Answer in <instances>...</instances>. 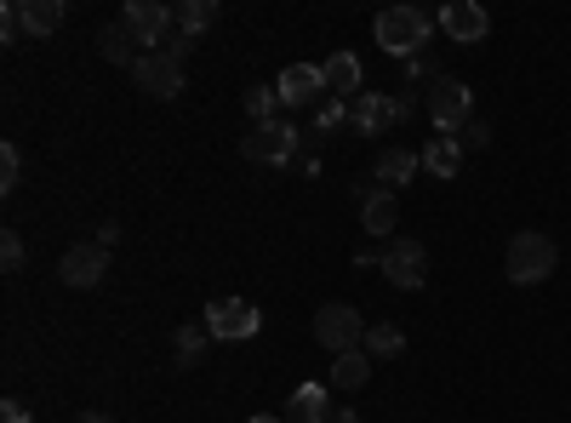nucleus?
Here are the masks:
<instances>
[{"label": "nucleus", "instance_id": "nucleus-14", "mask_svg": "<svg viewBox=\"0 0 571 423\" xmlns=\"http://www.w3.org/2000/svg\"><path fill=\"white\" fill-rule=\"evenodd\" d=\"M355 201H360V223H366V235H378L383 246L394 241V230H400V201H394V194L389 189H360L355 194Z\"/></svg>", "mask_w": 571, "mask_h": 423}, {"label": "nucleus", "instance_id": "nucleus-9", "mask_svg": "<svg viewBox=\"0 0 571 423\" xmlns=\"http://www.w3.org/2000/svg\"><path fill=\"white\" fill-rule=\"evenodd\" d=\"M434 29H446V41H457V46H480L491 35V18H486L480 0H446V7L434 12Z\"/></svg>", "mask_w": 571, "mask_h": 423}, {"label": "nucleus", "instance_id": "nucleus-13", "mask_svg": "<svg viewBox=\"0 0 571 423\" xmlns=\"http://www.w3.org/2000/svg\"><path fill=\"white\" fill-rule=\"evenodd\" d=\"M131 81H138V92H149V97H178L183 92V63L166 57V52H144L131 63Z\"/></svg>", "mask_w": 571, "mask_h": 423}, {"label": "nucleus", "instance_id": "nucleus-6", "mask_svg": "<svg viewBox=\"0 0 571 423\" xmlns=\"http://www.w3.org/2000/svg\"><path fill=\"white\" fill-rule=\"evenodd\" d=\"M172 23H178V7H160V0H126V12H120V29L138 46H160L172 41Z\"/></svg>", "mask_w": 571, "mask_h": 423}, {"label": "nucleus", "instance_id": "nucleus-25", "mask_svg": "<svg viewBox=\"0 0 571 423\" xmlns=\"http://www.w3.org/2000/svg\"><path fill=\"white\" fill-rule=\"evenodd\" d=\"M246 115H252L257 126L281 120V92H275V86H252V92H246Z\"/></svg>", "mask_w": 571, "mask_h": 423}, {"label": "nucleus", "instance_id": "nucleus-19", "mask_svg": "<svg viewBox=\"0 0 571 423\" xmlns=\"http://www.w3.org/2000/svg\"><path fill=\"white\" fill-rule=\"evenodd\" d=\"M207 349H212V327H207V320H183V327L172 332V355H178L183 372L207 361Z\"/></svg>", "mask_w": 571, "mask_h": 423}, {"label": "nucleus", "instance_id": "nucleus-28", "mask_svg": "<svg viewBox=\"0 0 571 423\" xmlns=\"http://www.w3.org/2000/svg\"><path fill=\"white\" fill-rule=\"evenodd\" d=\"M0 264H7V275H23V235L18 230L0 235Z\"/></svg>", "mask_w": 571, "mask_h": 423}, {"label": "nucleus", "instance_id": "nucleus-33", "mask_svg": "<svg viewBox=\"0 0 571 423\" xmlns=\"http://www.w3.org/2000/svg\"><path fill=\"white\" fill-rule=\"evenodd\" d=\"M97 246H109L115 252V241H120V223H97V235H92Z\"/></svg>", "mask_w": 571, "mask_h": 423}, {"label": "nucleus", "instance_id": "nucleus-7", "mask_svg": "<svg viewBox=\"0 0 571 423\" xmlns=\"http://www.w3.org/2000/svg\"><path fill=\"white\" fill-rule=\"evenodd\" d=\"M200 320L212 327L218 343H246V338H257V327H263L257 304H246V298H212Z\"/></svg>", "mask_w": 571, "mask_h": 423}, {"label": "nucleus", "instance_id": "nucleus-32", "mask_svg": "<svg viewBox=\"0 0 571 423\" xmlns=\"http://www.w3.org/2000/svg\"><path fill=\"white\" fill-rule=\"evenodd\" d=\"M189 52H194V35H183V29H178V35H172V41H166V57H178V63H183Z\"/></svg>", "mask_w": 571, "mask_h": 423}, {"label": "nucleus", "instance_id": "nucleus-37", "mask_svg": "<svg viewBox=\"0 0 571 423\" xmlns=\"http://www.w3.org/2000/svg\"><path fill=\"white\" fill-rule=\"evenodd\" d=\"M252 423H286V417H252Z\"/></svg>", "mask_w": 571, "mask_h": 423}, {"label": "nucleus", "instance_id": "nucleus-26", "mask_svg": "<svg viewBox=\"0 0 571 423\" xmlns=\"http://www.w3.org/2000/svg\"><path fill=\"white\" fill-rule=\"evenodd\" d=\"M18 183H23V149L0 144V189H18Z\"/></svg>", "mask_w": 571, "mask_h": 423}, {"label": "nucleus", "instance_id": "nucleus-20", "mask_svg": "<svg viewBox=\"0 0 571 423\" xmlns=\"http://www.w3.org/2000/svg\"><path fill=\"white\" fill-rule=\"evenodd\" d=\"M326 389L331 383H297L286 395V423H320L331 406H326Z\"/></svg>", "mask_w": 571, "mask_h": 423}, {"label": "nucleus", "instance_id": "nucleus-29", "mask_svg": "<svg viewBox=\"0 0 571 423\" xmlns=\"http://www.w3.org/2000/svg\"><path fill=\"white\" fill-rule=\"evenodd\" d=\"M463 149H491V120H468L463 133H457Z\"/></svg>", "mask_w": 571, "mask_h": 423}, {"label": "nucleus", "instance_id": "nucleus-12", "mask_svg": "<svg viewBox=\"0 0 571 423\" xmlns=\"http://www.w3.org/2000/svg\"><path fill=\"white\" fill-rule=\"evenodd\" d=\"M281 92V109H320L326 104V75H320V63H292V70L275 81Z\"/></svg>", "mask_w": 571, "mask_h": 423}, {"label": "nucleus", "instance_id": "nucleus-35", "mask_svg": "<svg viewBox=\"0 0 571 423\" xmlns=\"http://www.w3.org/2000/svg\"><path fill=\"white\" fill-rule=\"evenodd\" d=\"M320 423H360V417H355V412H338V406H331V412H326Z\"/></svg>", "mask_w": 571, "mask_h": 423}, {"label": "nucleus", "instance_id": "nucleus-3", "mask_svg": "<svg viewBox=\"0 0 571 423\" xmlns=\"http://www.w3.org/2000/svg\"><path fill=\"white\" fill-rule=\"evenodd\" d=\"M423 109H429V120L441 126V138H457L468 120H475V92H468L457 75H441L429 92H423Z\"/></svg>", "mask_w": 571, "mask_h": 423}, {"label": "nucleus", "instance_id": "nucleus-17", "mask_svg": "<svg viewBox=\"0 0 571 423\" xmlns=\"http://www.w3.org/2000/svg\"><path fill=\"white\" fill-rule=\"evenodd\" d=\"M423 167V155H412V149H378V160H372V178H378V189H406L412 183V172Z\"/></svg>", "mask_w": 571, "mask_h": 423}, {"label": "nucleus", "instance_id": "nucleus-11", "mask_svg": "<svg viewBox=\"0 0 571 423\" xmlns=\"http://www.w3.org/2000/svg\"><path fill=\"white\" fill-rule=\"evenodd\" d=\"M104 275H109V246H97V241L70 246V252H63V264H57V281L75 286V292H92Z\"/></svg>", "mask_w": 571, "mask_h": 423}, {"label": "nucleus", "instance_id": "nucleus-36", "mask_svg": "<svg viewBox=\"0 0 571 423\" xmlns=\"http://www.w3.org/2000/svg\"><path fill=\"white\" fill-rule=\"evenodd\" d=\"M75 423H115V417H109V412H81Z\"/></svg>", "mask_w": 571, "mask_h": 423}, {"label": "nucleus", "instance_id": "nucleus-1", "mask_svg": "<svg viewBox=\"0 0 571 423\" xmlns=\"http://www.w3.org/2000/svg\"><path fill=\"white\" fill-rule=\"evenodd\" d=\"M372 35H378V46L389 57H406L412 63L429 46V35H434V12H423V7H389V12H378Z\"/></svg>", "mask_w": 571, "mask_h": 423}, {"label": "nucleus", "instance_id": "nucleus-23", "mask_svg": "<svg viewBox=\"0 0 571 423\" xmlns=\"http://www.w3.org/2000/svg\"><path fill=\"white\" fill-rule=\"evenodd\" d=\"M218 23V0H178V29L183 35H207V29Z\"/></svg>", "mask_w": 571, "mask_h": 423}, {"label": "nucleus", "instance_id": "nucleus-2", "mask_svg": "<svg viewBox=\"0 0 571 423\" xmlns=\"http://www.w3.org/2000/svg\"><path fill=\"white\" fill-rule=\"evenodd\" d=\"M503 269H509L515 286H543L560 269V246L549 235H537V230H520L509 241V252H503Z\"/></svg>", "mask_w": 571, "mask_h": 423}, {"label": "nucleus", "instance_id": "nucleus-34", "mask_svg": "<svg viewBox=\"0 0 571 423\" xmlns=\"http://www.w3.org/2000/svg\"><path fill=\"white\" fill-rule=\"evenodd\" d=\"M0 423H29V412H23V401H7V406H0Z\"/></svg>", "mask_w": 571, "mask_h": 423}, {"label": "nucleus", "instance_id": "nucleus-21", "mask_svg": "<svg viewBox=\"0 0 571 423\" xmlns=\"http://www.w3.org/2000/svg\"><path fill=\"white\" fill-rule=\"evenodd\" d=\"M423 167L441 178V183H452V178L463 172V144H457V138H429V144H423Z\"/></svg>", "mask_w": 571, "mask_h": 423}, {"label": "nucleus", "instance_id": "nucleus-31", "mask_svg": "<svg viewBox=\"0 0 571 423\" xmlns=\"http://www.w3.org/2000/svg\"><path fill=\"white\" fill-rule=\"evenodd\" d=\"M406 75H412V81H429V86L441 81V70H434V57H429V52H417V57L406 63Z\"/></svg>", "mask_w": 571, "mask_h": 423}, {"label": "nucleus", "instance_id": "nucleus-16", "mask_svg": "<svg viewBox=\"0 0 571 423\" xmlns=\"http://www.w3.org/2000/svg\"><path fill=\"white\" fill-rule=\"evenodd\" d=\"M63 18H70V7H63V0H18V29H23V35H35V41L57 35Z\"/></svg>", "mask_w": 571, "mask_h": 423}, {"label": "nucleus", "instance_id": "nucleus-24", "mask_svg": "<svg viewBox=\"0 0 571 423\" xmlns=\"http://www.w3.org/2000/svg\"><path fill=\"white\" fill-rule=\"evenodd\" d=\"M131 46H138V41H131L120 23H104V35H97V52H104L109 63H126V70H131V63H138V57H131Z\"/></svg>", "mask_w": 571, "mask_h": 423}, {"label": "nucleus", "instance_id": "nucleus-18", "mask_svg": "<svg viewBox=\"0 0 571 423\" xmlns=\"http://www.w3.org/2000/svg\"><path fill=\"white\" fill-rule=\"evenodd\" d=\"M366 378H372V355H366V349L331 355V372H326V383H331V389H343V395H355V389H366Z\"/></svg>", "mask_w": 571, "mask_h": 423}, {"label": "nucleus", "instance_id": "nucleus-10", "mask_svg": "<svg viewBox=\"0 0 571 423\" xmlns=\"http://www.w3.org/2000/svg\"><path fill=\"white\" fill-rule=\"evenodd\" d=\"M383 275H389L400 292H417V286L429 281V252H423V241L394 235V241L383 246Z\"/></svg>", "mask_w": 571, "mask_h": 423}, {"label": "nucleus", "instance_id": "nucleus-27", "mask_svg": "<svg viewBox=\"0 0 571 423\" xmlns=\"http://www.w3.org/2000/svg\"><path fill=\"white\" fill-rule=\"evenodd\" d=\"M349 109L355 104H343V97H326V104L315 109V126H320V133H338V126L349 120Z\"/></svg>", "mask_w": 571, "mask_h": 423}, {"label": "nucleus", "instance_id": "nucleus-22", "mask_svg": "<svg viewBox=\"0 0 571 423\" xmlns=\"http://www.w3.org/2000/svg\"><path fill=\"white\" fill-rule=\"evenodd\" d=\"M360 349L372 355V361H389V355L406 349V332H400L394 320H372V327H366V343H360Z\"/></svg>", "mask_w": 571, "mask_h": 423}, {"label": "nucleus", "instance_id": "nucleus-30", "mask_svg": "<svg viewBox=\"0 0 571 423\" xmlns=\"http://www.w3.org/2000/svg\"><path fill=\"white\" fill-rule=\"evenodd\" d=\"M18 35H23V29H18V0H7V7H0V41L12 46Z\"/></svg>", "mask_w": 571, "mask_h": 423}, {"label": "nucleus", "instance_id": "nucleus-15", "mask_svg": "<svg viewBox=\"0 0 571 423\" xmlns=\"http://www.w3.org/2000/svg\"><path fill=\"white\" fill-rule=\"evenodd\" d=\"M320 75H326V97H343V104H355L360 81H366V70H360L355 52H331V57L320 63Z\"/></svg>", "mask_w": 571, "mask_h": 423}, {"label": "nucleus", "instance_id": "nucleus-4", "mask_svg": "<svg viewBox=\"0 0 571 423\" xmlns=\"http://www.w3.org/2000/svg\"><path fill=\"white\" fill-rule=\"evenodd\" d=\"M297 144H304V133L292 120H268L252 138H241V155L257 160V167H297Z\"/></svg>", "mask_w": 571, "mask_h": 423}, {"label": "nucleus", "instance_id": "nucleus-8", "mask_svg": "<svg viewBox=\"0 0 571 423\" xmlns=\"http://www.w3.org/2000/svg\"><path fill=\"white\" fill-rule=\"evenodd\" d=\"M412 109H417V104H412L406 92H400V97H389V92H360V97H355V109H349V120L360 126L366 138H378V133H389V126L406 120Z\"/></svg>", "mask_w": 571, "mask_h": 423}, {"label": "nucleus", "instance_id": "nucleus-5", "mask_svg": "<svg viewBox=\"0 0 571 423\" xmlns=\"http://www.w3.org/2000/svg\"><path fill=\"white\" fill-rule=\"evenodd\" d=\"M315 343L331 349V355L360 349V343H366V320H360V309H355V304H320V315H315Z\"/></svg>", "mask_w": 571, "mask_h": 423}]
</instances>
